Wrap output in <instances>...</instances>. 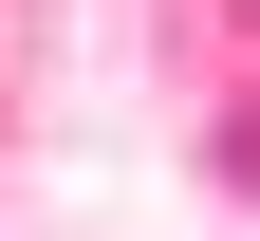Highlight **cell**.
<instances>
[{"label":"cell","instance_id":"1","mask_svg":"<svg viewBox=\"0 0 260 241\" xmlns=\"http://www.w3.org/2000/svg\"><path fill=\"white\" fill-rule=\"evenodd\" d=\"M223 167H242V204H260V130H223Z\"/></svg>","mask_w":260,"mask_h":241}]
</instances>
